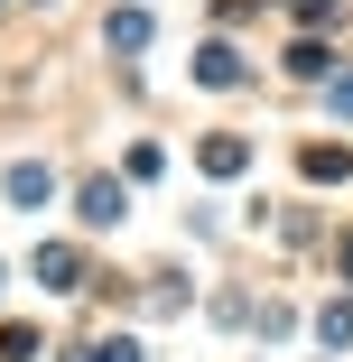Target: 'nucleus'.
Returning <instances> with one entry per match:
<instances>
[{"instance_id":"1","label":"nucleus","mask_w":353,"mask_h":362,"mask_svg":"<svg viewBox=\"0 0 353 362\" xmlns=\"http://www.w3.org/2000/svg\"><path fill=\"white\" fill-rule=\"evenodd\" d=\"M84 223H121V186H112V177L84 186Z\"/></svg>"},{"instance_id":"2","label":"nucleus","mask_w":353,"mask_h":362,"mask_svg":"<svg viewBox=\"0 0 353 362\" xmlns=\"http://www.w3.org/2000/svg\"><path fill=\"white\" fill-rule=\"evenodd\" d=\"M242 158H251L242 139H204V177H242Z\"/></svg>"},{"instance_id":"3","label":"nucleus","mask_w":353,"mask_h":362,"mask_svg":"<svg viewBox=\"0 0 353 362\" xmlns=\"http://www.w3.org/2000/svg\"><path fill=\"white\" fill-rule=\"evenodd\" d=\"M307 177L325 186V177H353V149H325V139H316V149H307Z\"/></svg>"},{"instance_id":"4","label":"nucleus","mask_w":353,"mask_h":362,"mask_svg":"<svg viewBox=\"0 0 353 362\" xmlns=\"http://www.w3.org/2000/svg\"><path fill=\"white\" fill-rule=\"evenodd\" d=\"M10 195H19V204H47L56 177H47V168H10Z\"/></svg>"},{"instance_id":"5","label":"nucleus","mask_w":353,"mask_h":362,"mask_svg":"<svg viewBox=\"0 0 353 362\" xmlns=\"http://www.w3.org/2000/svg\"><path fill=\"white\" fill-rule=\"evenodd\" d=\"M37 279L47 288H75V251H37Z\"/></svg>"},{"instance_id":"6","label":"nucleus","mask_w":353,"mask_h":362,"mask_svg":"<svg viewBox=\"0 0 353 362\" xmlns=\"http://www.w3.org/2000/svg\"><path fill=\"white\" fill-rule=\"evenodd\" d=\"M325 344H353V307H325V325H316Z\"/></svg>"},{"instance_id":"7","label":"nucleus","mask_w":353,"mask_h":362,"mask_svg":"<svg viewBox=\"0 0 353 362\" xmlns=\"http://www.w3.org/2000/svg\"><path fill=\"white\" fill-rule=\"evenodd\" d=\"M344 269H353V251H344Z\"/></svg>"}]
</instances>
